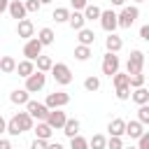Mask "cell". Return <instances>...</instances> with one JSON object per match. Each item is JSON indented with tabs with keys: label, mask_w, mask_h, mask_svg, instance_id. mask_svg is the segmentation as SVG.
I'll list each match as a JSON object with an SVG mask.
<instances>
[{
	"label": "cell",
	"mask_w": 149,
	"mask_h": 149,
	"mask_svg": "<svg viewBox=\"0 0 149 149\" xmlns=\"http://www.w3.org/2000/svg\"><path fill=\"white\" fill-rule=\"evenodd\" d=\"M0 70H2L5 74H12V72L16 70V61H14L12 56H0Z\"/></svg>",
	"instance_id": "cell-26"
},
{
	"label": "cell",
	"mask_w": 149,
	"mask_h": 149,
	"mask_svg": "<svg viewBox=\"0 0 149 149\" xmlns=\"http://www.w3.org/2000/svg\"><path fill=\"white\" fill-rule=\"evenodd\" d=\"M68 16H70V9H65V7H56L54 14H51V19H54L56 23H65Z\"/></svg>",
	"instance_id": "cell-29"
},
{
	"label": "cell",
	"mask_w": 149,
	"mask_h": 149,
	"mask_svg": "<svg viewBox=\"0 0 149 149\" xmlns=\"http://www.w3.org/2000/svg\"><path fill=\"white\" fill-rule=\"evenodd\" d=\"M137 16H140L137 5H128V7H123V9L116 14V26H119V28H130V26L137 21Z\"/></svg>",
	"instance_id": "cell-1"
},
{
	"label": "cell",
	"mask_w": 149,
	"mask_h": 149,
	"mask_svg": "<svg viewBox=\"0 0 149 149\" xmlns=\"http://www.w3.org/2000/svg\"><path fill=\"white\" fill-rule=\"evenodd\" d=\"M26 112H28L33 119H37V121H44V119H47V114H49V107H47L44 102L28 100V102H26Z\"/></svg>",
	"instance_id": "cell-6"
},
{
	"label": "cell",
	"mask_w": 149,
	"mask_h": 149,
	"mask_svg": "<svg viewBox=\"0 0 149 149\" xmlns=\"http://www.w3.org/2000/svg\"><path fill=\"white\" fill-rule=\"evenodd\" d=\"M100 7H95V5H86L84 9H81V14H84V21H95L98 16H100Z\"/></svg>",
	"instance_id": "cell-27"
},
{
	"label": "cell",
	"mask_w": 149,
	"mask_h": 149,
	"mask_svg": "<svg viewBox=\"0 0 149 149\" xmlns=\"http://www.w3.org/2000/svg\"><path fill=\"white\" fill-rule=\"evenodd\" d=\"M105 149H123V140H121V137H114V135H109V140H107Z\"/></svg>",
	"instance_id": "cell-38"
},
{
	"label": "cell",
	"mask_w": 149,
	"mask_h": 149,
	"mask_svg": "<svg viewBox=\"0 0 149 149\" xmlns=\"http://www.w3.org/2000/svg\"><path fill=\"white\" fill-rule=\"evenodd\" d=\"M7 12H9V16H12V19H16V21H19V19H26V14H28L21 0H9Z\"/></svg>",
	"instance_id": "cell-12"
},
{
	"label": "cell",
	"mask_w": 149,
	"mask_h": 149,
	"mask_svg": "<svg viewBox=\"0 0 149 149\" xmlns=\"http://www.w3.org/2000/svg\"><path fill=\"white\" fill-rule=\"evenodd\" d=\"M68 23H70V28H72V30H81V28L86 26V21H84V14H81V12H70Z\"/></svg>",
	"instance_id": "cell-19"
},
{
	"label": "cell",
	"mask_w": 149,
	"mask_h": 149,
	"mask_svg": "<svg viewBox=\"0 0 149 149\" xmlns=\"http://www.w3.org/2000/svg\"><path fill=\"white\" fill-rule=\"evenodd\" d=\"M14 119H16L19 128H21V133H26V130H33V126H35V119H33L28 112H16V114H14Z\"/></svg>",
	"instance_id": "cell-13"
},
{
	"label": "cell",
	"mask_w": 149,
	"mask_h": 149,
	"mask_svg": "<svg viewBox=\"0 0 149 149\" xmlns=\"http://www.w3.org/2000/svg\"><path fill=\"white\" fill-rule=\"evenodd\" d=\"M130 98H133V102H137V105H147V102H149V91H147L144 86H140V88H135V91L130 93Z\"/></svg>",
	"instance_id": "cell-23"
},
{
	"label": "cell",
	"mask_w": 149,
	"mask_h": 149,
	"mask_svg": "<svg viewBox=\"0 0 149 149\" xmlns=\"http://www.w3.org/2000/svg\"><path fill=\"white\" fill-rule=\"evenodd\" d=\"M112 84L119 88V86H128V72H114L112 74Z\"/></svg>",
	"instance_id": "cell-32"
},
{
	"label": "cell",
	"mask_w": 149,
	"mask_h": 149,
	"mask_svg": "<svg viewBox=\"0 0 149 149\" xmlns=\"http://www.w3.org/2000/svg\"><path fill=\"white\" fill-rule=\"evenodd\" d=\"M140 37L142 40H149V26H142L140 28Z\"/></svg>",
	"instance_id": "cell-43"
},
{
	"label": "cell",
	"mask_w": 149,
	"mask_h": 149,
	"mask_svg": "<svg viewBox=\"0 0 149 149\" xmlns=\"http://www.w3.org/2000/svg\"><path fill=\"white\" fill-rule=\"evenodd\" d=\"M105 47H107V51H109V54H119V51H121V47H123V42H121V37H119V35L109 33V37L105 40Z\"/></svg>",
	"instance_id": "cell-17"
},
{
	"label": "cell",
	"mask_w": 149,
	"mask_h": 149,
	"mask_svg": "<svg viewBox=\"0 0 149 149\" xmlns=\"http://www.w3.org/2000/svg\"><path fill=\"white\" fill-rule=\"evenodd\" d=\"M47 149H65L61 142H47Z\"/></svg>",
	"instance_id": "cell-44"
},
{
	"label": "cell",
	"mask_w": 149,
	"mask_h": 149,
	"mask_svg": "<svg viewBox=\"0 0 149 149\" xmlns=\"http://www.w3.org/2000/svg\"><path fill=\"white\" fill-rule=\"evenodd\" d=\"M68 137H74V135H79V121L77 119H65V123H63V128H61Z\"/></svg>",
	"instance_id": "cell-21"
},
{
	"label": "cell",
	"mask_w": 149,
	"mask_h": 149,
	"mask_svg": "<svg viewBox=\"0 0 149 149\" xmlns=\"http://www.w3.org/2000/svg\"><path fill=\"white\" fill-rule=\"evenodd\" d=\"M91 54H93L91 47H84V44H77V47H74V58H77V61H88Z\"/></svg>",
	"instance_id": "cell-28"
},
{
	"label": "cell",
	"mask_w": 149,
	"mask_h": 149,
	"mask_svg": "<svg viewBox=\"0 0 149 149\" xmlns=\"http://www.w3.org/2000/svg\"><path fill=\"white\" fill-rule=\"evenodd\" d=\"M100 26H102V30H107V33H114L119 26H116V12L114 9H102L100 12Z\"/></svg>",
	"instance_id": "cell-8"
},
{
	"label": "cell",
	"mask_w": 149,
	"mask_h": 149,
	"mask_svg": "<svg viewBox=\"0 0 149 149\" xmlns=\"http://www.w3.org/2000/svg\"><path fill=\"white\" fill-rule=\"evenodd\" d=\"M116 98L119 100H128L130 98V86H119L116 88Z\"/></svg>",
	"instance_id": "cell-39"
},
{
	"label": "cell",
	"mask_w": 149,
	"mask_h": 149,
	"mask_svg": "<svg viewBox=\"0 0 149 149\" xmlns=\"http://www.w3.org/2000/svg\"><path fill=\"white\" fill-rule=\"evenodd\" d=\"M7 5H9V0H0V14L7 12Z\"/></svg>",
	"instance_id": "cell-47"
},
{
	"label": "cell",
	"mask_w": 149,
	"mask_h": 149,
	"mask_svg": "<svg viewBox=\"0 0 149 149\" xmlns=\"http://www.w3.org/2000/svg\"><path fill=\"white\" fill-rule=\"evenodd\" d=\"M112 5H114V7H123V5H126V0H112Z\"/></svg>",
	"instance_id": "cell-48"
},
{
	"label": "cell",
	"mask_w": 149,
	"mask_h": 149,
	"mask_svg": "<svg viewBox=\"0 0 149 149\" xmlns=\"http://www.w3.org/2000/svg\"><path fill=\"white\" fill-rule=\"evenodd\" d=\"M72 2V7H74V12H81L86 5H88V0H70Z\"/></svg>",
	"instance_id": "cell-42"
},
{
	"label": "cell",
	"mask_w": 149,
	"mask_h": 149,
	"mask_svg": "<svg viewBox=\"0 0 149 149\" xmlns=\"http://www.w3.org/2000/svg\"><path fill=\"white\" fill-rule=\"evenodd\" d=\"M142 68H144V54L140 49L130 51V58L126 63V72L128 74H137V72H142Z\"/></svg>",
	"instance_id": "cell-4"
},
{
	"label": "cell",
	"mask_w": 149,
	"mask_h": 149,
	"mask_svg": "<svg viewBox=\"0 0 149 149\" xmlns=\"http://www.w3.org/2000/svg\"><path fill=\"white\" fill-rule=\"evenodd\" d=\"M16 35L23 37V40H30V37L35 35V23H33L30 19H19V23H16Z\"/></svg>",
	"instance_id": "cell-11"
},
{
	"label": "cell",
	"mask_w": 149,
	"mask_h": 149,
	"mask_svg": "<svg viewBox=\"0 0 149 149\" xmlns=\"http://www.w3.org/2000/svg\"><path fill=\"white\" fill-rule=\"evenodd\" d=\"M23 7H26V12L28 14H35V12H40V0H23Z\"/></svg>",
	"instance_id": "cell-37"
},
{
	"label": "cell",
	"mask_w": 149,
	"mask_h": 149,
	"mask_svg": "<svg viewBox=\"0 0 149 149\" xmlns=\"http://www.w3.org/2000/svg\"><path fill=\"white\" fill-rule=\"evenodd\" d=\"M49 2H51V0H40V5H49Z\"/></svg>",
	"instance_id": "cell-49"
},
{
	"label": "cell",
	"mask_w": 149,
	"mask_h": 149,
	"mask_svg": "<svg viewBox=\"0 0 149 149\" xmlns=\"http://www.w3.org/2000/svg\"><path fill=\"white\" fill-rule=\"evenodd\" d=\"M49 72L54 74L56 84H61V86H68V84L72 81V72H70V68H68L65 63H54Z\"/></svg>",
	"instance_id": "cell-2"
},
{
	"label": "cell",
	"mask_w": 149,
	"mask_h": 149,
	"mask_svg": "<svg viewBox=\"0 0 149 149\" xmlns=\"http://www.w3.org/2000/svg\"><path fill=\"white\" fill-rule=\"evenodd\" d=\"M54 37H56V35H54V30H51V28H42V30L37 33V40H40V44H42V47L54 44Z\"/></svg>",
	"instance_id": "cell-25"
},
{
	"label": "cell",
	"mask_w": 149,
	"mask_h": 149,
	"mask_svg": "<svg viewBox=\"0 0 149 149\" xmlns=\"http://www.w3.org/2000/svg\"><path fill=\"white\" fill-rule=\"evenodd\" d=\"M119 68H121V61H119V56L107 51V54L102 56V74L112 77L114 72H119Z\"/></svg>",
	"instance_id": "cell-7"
},
{
	"label": "cell",
	"mask_w": 149,
	"mask_h": 149,
	"mask_svg": "<svg viewBox=\"0 0 149 149\" xmlns=\"http://www.w3.org/2000/svg\"><path fill=\"white\" fill-rule=\"evenodd\" d=\"M33 63H35V70H40V72H49V70H51V65H54V61H51L49 56H42V54H40Z\"/></svg>",
	"instance_id": "cell-22"
},
{
	"label": "cell",
	"mask_w": 149,
	"mask_h": 149,
	"mask_svg": "<svg viewBox=\"0 0 149 149\" xmlns=\"http://www.w3.org/2000/svg\"><path fill=\"white\" fill-rule=\"evenodd\" d=\"M5 133H9L12 137L21 135V128H19V123H16V119H14V116H12L9 121H7V128H5Z\"/></svg>",
	"instance_id": "cell-36"
},
{
	"label": "cell",
	"mask_w": 149,
	"mask_h": 149,
	"mask_svg": "<svg viewBox=\"0 0 149 149\" xmlns=\"http://www.w3.org/2000/svg\"><path fill=\"white\" fill-rule=\"evenodd\" d=\"M77 40H79V44H84V47H93V42H95V33L91 30V28H81V30H77Z\"/></svg>",
	"instance_id": "cell-15"
},
{
	"label": "cell",
	"mask_w": 149,
	"mask_h": 149,
	"mask_svg": "<svg viewBox=\"0 0 149 149\" xmlns=\"http://www.w3.org/2000/svg\"><path fill=\"white\" fill-rule=\"evenodd\" d=\"M47 142H49V140H40V137H35V140L30 142V149H47Z\"/></svg>",
	"instance_id": "cell-41"
},
{
	"label": "cell",
	"mask_w": 149,
	"mask_h": 149,
	"mask_svg": "<svg viewBox=\"0 0 149 149\" xmlns=\"http://www.w3.org/2000/svg\"><path fill=\"white\" fill-rule=\"evenodd\" d=\"M0 149H12V142H9V140H2V137H0Z\"/></svg>",
	"instance_id": "cell-45"
},
{
	"label": "cell",
	"mask_w": 149,
	"mask_h": 149,
	"mask_svg": "<svg viewBox=\"0 0 149 149\" xmlns=\"http://www.w3.org/2000/svg\"><path fill=\"white\" fill-rule=\"evenodd\" d=\"M84 88H86L88 93H95V91L100 88V79H98V77H86V79H84Z\"/></svg>",
	"instance_id": "cell-34"
},
{
	"label": "cell",
	"mask_w": 149,
	"mask_h": 149,
	"mask_svg": "<svg viewBox=\"0 0 149 149\" xmlns=\"http://www.w3.org/2000/svg\"><path fill=\"white\" fill-rule=\"evenodd\" d=\"M33 128H35V137H40V140H51V135H54V128L47 121H37V126H33Z\"/></svg>",
	"instance_id": "cell-16"
},
{
	"label": "cell",
	"mask_w": 149,
	"mask_h": 149,
	"mask_svg": "<svg viewBox=\"0 0 149 149\" xmlns=\"http://www.w3.org/2000/svg\"><path fill=\"white\" fill-rule=\"evenodd\" d=\"M44 84H47V72L35 70L33 74L26 77V91H28V93H37V91H42Z\"/></svg>",
	"instance_id": "cell-3"
},
{
	"label": "cell",
	"mask_w": 149,
	"mask_h": 149,
	"mask_svg": "<svg viewBox=\"0 0 149 149\" xmlns=\"http://www.w3.org/2000/svg\"><path fill=\"white\" fill-rule=\"evenodd\" d=\"M123 149H137V147H123Z\"/></svg>",
	"instance_id": "cell-50"
},
{
	"label": "cell",
	"mask_w": 149,
	"mask_h": 149,
	"mask_svg": "<svg viewBox=\"0 0 149 149\" xmlns=\"http://www.w3.org/2000/svg\"><path fill=\"white\" fill-rule=\"evenodd\" d=\"M123 128H126V121H123V119H112V121L107 123V130H109V135H114V137H123Z\"/></svg>",
	"instance_id": "cell-18"
},
{
	"label": "cell",
	"mask_w": 149,
	"mask_h": 149,
	"mask_svg": "<svg viewBox=\"0 0 149 149\" xmlns=\"http://www.w3.org/2000/svg\"><path fill=\"white\" fill-rule=\"evenodd\" d=\"M128 86H130V88H140V86H144V74H142V72H137V74H128Z\"/></svg>",
	"instance_id": "cell-33"
},
{
	"label": "cell",
	"mask_w": 149,
	"mask_h": 149,
	"mask_svg": "<svg viewBox=\"0 0 149 149\" xmlns=\"http://www.w3.org/2000/svg\"><path fill=\"white\" fill-rule=\"evenodd\" d=\"M9 100H12L14 105H26L30 98H28V91H26V88H16V91L9 93Z\"/></svg>",
	"instance_id": "cell-24"
},
{
	"label": "cell",
	"mask_w": 149,
	"mask_h": 149,
	"mask_svg": "<svg viewBox=\"0 0 149 149\" xmlns=\"http://www.w3.org/2000/svg\"><path fill=\"white\" fill-rule=\"evenodd\" d=\"M5 128H7V121H5V116H0V135L5 133Z\"/></svg>",
	"instance_id": "cell-46"
},
{
	"label": "cell",
	"mask_w": 149,
	"mask_h": 149,
	"mask_svg": "<svg viewBox=\"0 0 149 149\" xmlns=\"http://www.w3.org/2000/svg\"><path fill=\"white\" fill-rule=\"evenodd\" d=\"M137 121H140L142 126L149 123V102H147V105H140V109H137Z\"/></svg>",
	"instance_id": "cell-35"
},
{
	"label": "cell",
	"mask_w": 149,
	"mask_h": 149,
	"mask_svg": "<svg viewBox=\"0 0 149 149\" xmlns=\"http://www.w3.org/2000/svg\"><path fill=\"white\" fill-rule=\"evenodd\" d=\"M65 119H68V116H65V112H61V107H58V109H49V114H47V119H44V121H47L54 130H61V128H63V123H65Z\"/></svg>",
	"instance_id": "cell-10"
},
{
	"label": "cell",
	"mask_w": 149,
	"mask_h": 149,
	"mask_svg": "<svg viewBox=\"0 0 149 149\" xmlns=\"http://www.w3.org/2000/svg\"><path fill=\"white\" fill-rule=\"evenodd\" d=\"M70 149H88V140L81 135H74L70 137Z\"/></svg>",
	"instance_id": "cell-31"
},
{
	"label": "cell",
	"mask_w": 149,
	"mask_h": 149,
	"mask_svg": "<svg viewBox=\"0 0 149 149\" xmlns=\"http://www.w3.org/2000/svg\"><path fill=\"white\" fill-rule=\"evenodd\" d=\"M144 133V126L135 119V121H126V128H123V135H128L130 140H137L140 135Z\"/></svg>",
	"instance_id": "cell-14"
},
{
	"label": "cell",
	"mask_w": 149,
	"mask_h": 149,
	"mask_svg": "<svg viewBox=\"0 0 149 149\" xmlns=\"http://www.w3.org/2000/svg\"><path fill=\"white\" fill-rule=\"evenodd\" d=\"M14 72H19V77H23V79H26L28 74H33V72H35V63L26 58V61L16 63V70H14Z\"/></svg>",
	"instance_id": "cell-20"
},
{
	"label": "cell",
	"mask_w": 149,
	"mask_h": 149,
	"mask_svg": "<svg viewBox=\"0 0 149 149\" xmlns=\"http://www.w3.org/2000/svg\"><path fill=\"white\" fill-rule=\"evenodd\" d=\"M40 54H42V44H40V40H37V37L26 40V44H23V56H26L28 61H35Z\"/></svg>",
	"instance_id": "cell-9"
},
{
	"label": "cell",
	"mask_w": 149,
	"mask_h": 149,
	"mask_svg": "<svg viewBox=\"0 0 149 149\" xmlns=\"http://www.w3.org/2000/svg\"><path fill=\"white\" fill-rule=\"evenodd\" d=\"M105 144H107V137L105 135H93L91 140H88V149H105Z\"/></svg>",
	"instance_id": "cell-30"
},
{
	"label": "cell",
	"mask_w": 149,
	"mask_h": 149,
	"mask_svg": "<svg viewBox=\"0 0 149 149\" xmlns=\"http://www.w3.org/2000/svg\"><path fill=\"white\" fill-rule=\"evenodd\" d=\"M68 102H70V95H68L65 91H54V93H49V95H47V100H44V105H47L49 109L65 107Z\"/></svg>",
	"instance_id": "cell-5"
},
{
	"label": "cell",
	"mask_w": 149,
	"mask_h": 149,
	"mask_svg": "<svg viewBox=\"0 0 149 149\" xmlns=\"http://www.w3.org/2000/svg\"><path fill=\"white\" fill-rule=\"evenodd\" d=\"M135 2H144V0H135Z\"/></svg>",
	"instance_id": "cell-51"
},
{
	"label": "cell",
	"mask_w": 149,
	"mask_h": 149,
	"mask_svg": "<svg viewBox=\"0 0 149 149\" xmlns=\"http://www.w3.org/2000/svg\"><path fill=\"white\" fill-rule=\"evenodd\" d=\"M137 149H149V133H142L137 137Z\"/></svg>",
	"instance_id": "cell-40"
}]
</instances>
